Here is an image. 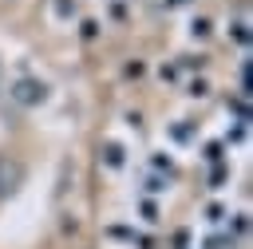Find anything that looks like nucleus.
I'll return each instance as SVG.
<instances>
[]
</instances>
